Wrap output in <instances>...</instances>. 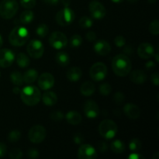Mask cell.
Masks as SVG:
<instances>
[{
  "mask_svg": "<svg viewBox=\"0 0 159 159\" xmlns=\"http://www.w3.org/2000/svg\"><path fill=\"white\" fill-rule=\"evenodd\" d=\"M132 64L128 56L119 54L112 61V69L113 72L120 77H126L131 71Z\"/></svg>",
  "mask_w": 159,
  "mask_h": 159,
  "instance_id": "cell-1",
  "label": "cell"
},
{
  "mask_svg": "<svg viewBox=\"0 0 159 159\" xmlns=\"http://www.w3.org/2000/svg\"><path fill=\"white\" fill-rule=\"evenodd\" d=\"M20 95L22 101L29 107L36 106L41 99V93L40 89L34 85L24 87L23 89H21Z\"/></svg>",
  "mask_w": 159,
  "mask_h": 159,
  "instance_id": "cell-2",
  "label": "cell"
},
{
  "mask_svg": "<svg viewBox=\"0 0 159 159\" xmlns=\"http://www.w3.org/2000/svg\"><path fill=\"white\" fill-rule=\"evenodd\" d=\"M30 37V33L23 26H16L10 32L9 41L10 44L15 47H21L27 42Z\"/></svg>",
  "mask_w": 159,
  "mask_h": 159,
  "instance_id": "cell-3",
  "label": "cell"
},
{
  "mask_svg": "<svg viewBox=\"0 0 159 159\" xmlns=\"http://www.w3.org/2000/svg\"><path fill=\"white\" fill-rule=\"evenodd\" d=\"M99 132L101 137H102L104 139H112L117 133V125L112 120H104L99 124Z\"/></svg>",
  "mask_w": 159,
  "mask_h": 159,
  "instance_id": "cell-4",
  "label": "cell"
},
{
  "mask_svg": "<svg viewBox=\"0 0 159 159\" xmlns=\"http://www.w3.org/2000/svg\"><path fill=\"white\" fill-rule=\"evenodd\" d=\"M19 5L16 0H2L0 3V16L9 20L16 14Z\"/></svg>",
  "mask_w": 159,
  "mask_h": 159,
  "instance_id": "cell-5",
  "label": "cell"
},
{
  "mask_svg": "<svg viewBox=\"0 0 159 159\" xmlns=\"http://www.w3.org/2000/svg\"><path fill=\"white\" fill-rule=\"evenodd\" d=\"M75 18V15L72 9L68 7H65L64 9H61L56 14L55 20L58 25L61 26H69L72 23Z\"/></svg>",
  "mask_w": 159,
  "mask_h": 159,
  "instance_id": "cell-6",
  "label": "cell"
},
{
  "mask_svg": "<svg viewBox=\"0 0 159 159\" xmlns=\"http://www.w3.org/2000/svg\"><path fill=\"white\" fill-rule=\"evenodd\" d=\"M91 79L96 82L102 81L107 75V67L102 62H96L90 68Z\"/></svg>",
  "mask_w": 159,
  "mask_h": 159,
  "instance_id": "cell-7",
  "label": "cell"
},
{
  "mask_svg": "<svg viewBox=\"0 0 159 159\" xmlns=\"http://www.w3.org/2000/svg\"><path fill=\"white\" fill-rule=\"evenodd\" d=\"M46 129L41 125L34 126L30 128L28 133V138L30 141L34 144H40L44 141L46 138Z\"/></svg>",
  "mask_w": 159,
  "mask_h": 159,
  "instance_id": "cell-8",
  "label": "cell"
},
{
  "mask_svg": "<svg viewBox=\"0 0 159 159\" xmlns=\"http://www.w3.org/2000/svg\"><path fill=\"white\" fill-rule=\"evenodd\" d=\"M26 51L31 57L34 59H39L43 56L44 52V47L43 43L39 40H32L27 44Z\"/></svg>",
  "mask_w": 159,
  "mask_h": 159,
  "instance_id": "cell-9",
  "label": "cell"
},
{
  "mask_svg": "<svg viewBox=\"0 0 159 159\" xmlns=\"http://www.w3.org/2000/svg\"><path fill=\"white\" fill-rule=\"evenodd\" d=\"M49 43L54 49L60 50L65 48L68 43L66 35L60 31L52 33L49 37Z\"/></svg>",
  "mask_w": 159,
  "mask_h": 159,
  "instance_id": "cell-10",
  "label": "cell"
},
{
  "mask_svg": "<svg viewBox=\"0 0 159 159\" xmlns=\"http://www.w3.org/2000/svg\"><path fill=\"white\" fill-rule=\"evenodd\" d=\"M89 12L93 18L96 19V20H101V19L104 18L107 14V9H106L105 6L96 0L90 2L89 5Z\"/></svg>",
  "mask_w": 159,
  "mask_h": 159,
  "instance_id": "cell-11",
  "label": "cell"
},
{
  "mask_svg": "<svg viewBox=\"0 0 159 159\" xmlns=\"http://www.w3.org/2000/svg\"><path fill=\"white\" fill-rule=\"evenodd\" d=\"M97 157L96 148L89 144H82L78 150V158L79 159H95Z\"/></svg>",
  "mask_w": 159,
  "mask_h": 159,
  "instance_id": "cell-12",
  "label": "cell"
},
{
  "mask_svg": "<svg viewBox=\"0 0 159 159\" xmlns=\"http://www.w3.org/2000/svg\"><path fill=\"white\" fill-rule=\"evenodd\" d=\"M16 56L13 51L10 49L0 48V67L2 68H9L13 63Z\"/></svg>",
  "mask_w": 159,
  "mask_h": 159,
  "instance_id": "cell-13",
  "label": "cell"
},
{
  "mask_svg": "<svg viewBox=\"0 0 159 159\" xmlns=\"http://www.w3.org/2000/svg\"><path fill=\"white\" fill-rule=\"evenodd\" d=\"M84 113L89 119L96 118L99 114V107L93 100H87L84 104Z\"/></svg>",
  "mask_w": 159,
  "mask_h": 159,
  "instance_id": "cell-14",
  "label": "cell"
},
{
  "mask_svg": "<svg viewBox=\"0 0 159 159\" xmlns=\"http://www.w3.org/2000/svg\"><path fill=\"white\" fill-rule=\"evenodd\" d=\"M54 85V77L49 72L40 75L38 79V85L42 90H49Z\"/></svg>",
  "mask_w": 159,
  "mask_h": 159,
  "instance_id": "cell-15",
  "label": "cell"
},
{
  "mask_svg": "<svg viewBox=\"0 0 159 159\" xmlns=\"http://www.w3.org/2000/svg\"><path fill=\"white\" fill-rule=\"evenodd\" d=\"M155 48L153 45L149 43H143L139 45L138 48V54L144 60L152 58L155 54Z\"/></svg>",
  "mask_w": 159,
  "mask_h": 159,
  "instance_id": "cell-16",
  "label": "cell"
},
{
  "mask_svg": "<svg viewBox=\"0 0 159 159\" xmlns=\"http://www.w3.org/2000/svg\"><path fill=\"white\" fill-rule=\"evenodd\" d=\"M94 51L99 55L106 56L111 51V46L107 40H99L95 43Z\"/></svg>",
  "mask_w": 159,
  "mask_h": 159,
  "instance_id": "cell-17",
  "label": "cell"
},
{
  "mask_svg": "<svg viewBox=\"0 0 159 159\" xmlns=\"http://www.w3.org/2000/svg\"><path fill=\"white\" fill-rule=\"evenodd\" d=\"M124 113H125L126 116L130 119H138L141 116V110L139 107L135 104L127 103L124 107Z\"/></svg>",
  "mask_w": 159,
  "mask_h": 159,
  "instance_id": "cell-18",
  "label": "cell"
},
{
  "mask_svg": "<svg viewBox=\"0 0 159 159\" xmlns=\"http://www.w3.org/2000/svg\"><path fill=\"white\" fill-rule=\"evenodd\" d=\"M129 74L130 81L136 85H142L147 81V75L142 70H135Z\"/></svg>",
  "mask_w": 159,
  "mask_h": 159,
  "instance_id": "cell-19",
  "label": "cell"
},
{
  "mask_svg": "<svg viewBox=\"0 0 159 159\" xmlns=\"http://www.w3.org/2000/svg\"><path fill=\"white\" fill-rule=\"evenodd\" d=\"M42 101L44 105L48 106V107H52L57 103V96L54 92L46 90V92H44L42 96Z\"/></svg>",
  "mask_w": 159,
  "mask_h": 159,
  "instance_id": "cell-20",
  "label": "cell"
},
{
  "mask_svg": "<svg viewBox=\"0 0 159 159\" xmlns=\"http://www.w3.org/2000/svg\"><path fill=\"white\" fill-rule=\"evenodd\" d=\"M82 75V71L79 67H71L66 73L67 79L71 82H78L80 80Z\"/></svg>",
  "mask_w": 159,
  "mask_h": 159,
  "instance_id": "cell-21",
  "label": "cell"
},
{
  "mask_svg": "<svg viewBox=\"0 0 159 159\" xmlns=\"http://www.w3.org/2000/svg\"><path fill=\"white\" fill-rule=\"evenodd\" d=\"M65 117H66L68 124H71V125H78L82 122V120L80 113L77 111H74V110L68 112Z\"/></svg>",
  "mask_w": 159,
  "mask_h": 159,
  "instance_id": "cell-22",
  "label": "cell"
},
{
  "mask_svg": "<svg viewBox=\"0 0 159 159\" xmlns=\"http://www.w3.org/2000/svg\"><path fill=\"white\" fill-rule=\"evenodd\" d=\"M38 79V72L35 69H29L23 75V82L27 85H30Z\"/></svg>",
  "mask_w": 159,
  "mask_h": 159,
  "instance_id": "cell-23",
  "label": "cell"
},
{
  "mask_svg": "<svg viewBox=\"0 0 159 159\" xmlns=\"http://www.w3.org/2000/svg\"><path fill=\"white\" fill-rule=\"evenodd\" d=\"M96 86L94 84L91 82H85L81 85L80 92L83 96H90L95 93Z\"/></svg>",
  "mask_w": 159,
  "mask_h": 159,
  "instance_id": "cell-24",
  "label": "cell"
},
{
  "mask_svg": "<svg viewBox=\"0 0 159 159\" xmlns=\"http://www.w3.org/2000/svg\"><path fill=\"white\" fill-rule=\"evenodd\" d=\"M55 61L57 63V65L61 67H66L69 65L70 57L67 53L60 51L56 54Z\"/></svg>",
  "mask_w": 159,
  "mask_h": 159,
  "instance_id": "cell-25",
  "label": "cell"
},
{
  "mask_svg": "<svg viewBox=\"0 0 159 159\" xmlns=\"http://www.w3.org/2000/svg\"><path fill=\"white\" fill-rule=\"evenodd\" d=\"M34 13L30 9H26L23 11L20 17V22L22 24H29L34 20Z\"/></svg>",
  "mask_w": 159,
  "mask_h": 159,
  "instance_id": "cell-26",
  "label": "cell"
},
{
  "mask_svg": "<svg viewBox=\"0 0 159 159\" xmlns=\"http://www.w3.org/2000/svg\"><path fill=\"white\" fill-rule=\"evenodd\" d=\"M110 149L116 154H122L125 151L126 146L125 144L120 140H115L110 144Z\"/></svg>",
  "mask_w": 159,
  "mask_h": 159,
  "instance_id": "cell-27",
  "label": "cell"
},
{
  "mask_svg": "<svg viewBox=\"0 0 159 159\" xmlns=\"http://www.w3.org/2000/svg\"><path fill=\"white\" fill-rule=\"evenodd\" d=\"M16 63L18 66L21 68H25L28 67L30 64L29 57L24 53H20L16 55Z\"/></svg>",
  "mask_w": 159,
  "mask_h": 159,
  "instance_id": "cell-28",
  "label": "cell"
},
{
  "mask_svg": "<svg viewBox=\"0 0 159 159\" xmlns=\"http://www.w3.org/2000/svg\"><path fill=\"white\" fill-rule=\"evenodd\" d=\"M10 80L15 85L20 86L23 83V75L18 71H12L10 74Z\"/></svg>",
  "mask_w": 159,
  "mask_h": 159,
  "instance_id": "cell-29",
  "label": "cell"
},
{
  "mask_svg": "<svg viewBox=\"0 0 159 159\" xmlns=\"http://www.w3.org/2000/svg\"><path fill=\"white\" fill-rule=\"evenodd\" d=\"M93 19L87 16H82V18L79 20V26H80L82 29H89V28H90L91 26H93Z\"/></svg>",
  "mask_w": 159,
  "mask_h": 159,
  "instance_id": "cell-30",
  "label": "cell"
},
{
  "mask_svg": "<svg viewBox=\"0 0 159 159\" xmlns=\"http://www.w3.org/2000/svg\"><path fill=\"white\" fill-rule=\"evenodd\" d=\"M48 32H49V29H48V25H46L45 23L40 24L37 27V30H36V33H37V36L42 37V38L46 37L48 34Z\"/></svg>",
  "mask_w": 159,
  "mask_h": 159,
  "instance_id": "cell-31",
  "label": "cell"
},
{
  "mask_svg": "<svg viewBox=\"0 0 159 159\" xmlns=\"http://www.w3.org/2000/svg\"><path fill=\"white\" fill-rule=\"evenodd\" d=\"M20 138H21V132L17 130H14L9 132L7 137L8 141L11 143L17 142V141H20Z\"/></svg>",
  "mask_w": 159,
  "mask_h": 159,
  "instance_id": "cell-32",
  "label": "cell"
},
{
  "mask_svg": "<svg viewBox=\"0 0 159 159\" xmlns=\"http://www.w3.org/2000/svg\"><path fill=\"white\" fill-rule=\"evenodd\" d=\"M82 43V38L80 35L79 34H74L72 37L70 38V45L72 48H77L81 46Z\"/></svg>",
  "mask_w": 159,
  "mask_h": 159,
  "instance_id": "cell-33",
  "label": "cell"
},
{
  "mask_svg": "<svg viewBox=\"0 0 159 159\" xmlns=\"http://www.w3.org/2000/svg\"><path fill=\"white\" fill-rule=\"evenodd\" d=\"M129 148L131 152H138L141 148V141L138 138H134L129 142Z\"/></svg>",
  "mask_w": 159,
  "mask_h": 159,
  "instance_id": "cell-34",
  "label": "cell"
},
{
  "mask_svg": "<svg viewBox=\"0 0 159 159\" xmlns=\"http://www.w3.org/2000/svg\"><path fill=\"white\" fill-rule=\"evenodd\" d=\"M99 93L102 96H108L112 92V87L109 83H103L99 85Z\"/></svg>",
  "mask_w": 159,
  "mask_h": 159,
  "instance_id": "cell-35",
  "label": "cell"
},
{
  "mask_svg": "<svg viewBox=\"0 0 159 159\" xmlns=\"http://www.w3.org/2000/svg\"><path fill=\"white\" fill-rule=\"evenodd\" d=\"M149 31L153 35H158L159 34V22L158 20H155L151 22L150 25L148 27Z\"/></svg>",
  "mask_w": 159,
  "mask_h": 159,
  "instance_id": "cell-36",
  "label": "cell"
},
{
  "mask_svg": "<svg viewBox=\"0 0 159 159\" xmlns=\"http://www.w3.org/2000/svg\"><path fill=\"white\" fill-rule=\"evenodd\" d=\"M23 156V152L20 148L12 149L9 154V157L12 159H21Z\"/></svg>",
  "mask_w": 159,
  "mask_h": 159,
  "instance_id": "cell-37",
  "label": "cell"
},
{
  "mask_svg": "<svg viewBox=\"0 0 159 159\" xmlns=\"http://www.w3.org/2000/svg\"><path fill=\"white\" fill-rule=\"evenodd\" d=\"M20 4L24 9H31L35 7L36 0H20Z\"/></svg>",
  "mask_w": 159,
  "mask_h": 159,
  "instance_id": "cell-38",
  "label": "cell"
},
{
  "mask_svg": "<svg viewBox=\"0 0 159 159\" xmlns=\"http://www.w3.org/2000/svg\"><path fill=\"white\" fill-rule=\"evenodd\" d=\"M113 99H114V102L117 105H120V104L124 103V100H125V97H124V93H122L121 92H116L115 93Z\"/></svg>",
  "mask_w": 159,
  "mask_h": 159,
  "instance_id": "cell-39",
  "label": "cell"
},
{
  "mask_svg": "<svg viewBox=\"0 0 159 159\" xmlns=\"http://www.w3.org/2000/svg\"><path fill=\"white\" fill-rule=\"evenodd\" d=\"M114 43L116 44V46L118 47V48H123L126 44V39L124 38V36L118 35L115 38Z\"/></svg>",
  "mask_w": 159,
  "mask_h": 159,
  "instance_id": "cell-40",
  "label": "cell"
},
{
  "mask_svg": "<svg viewBox=\"0 0 159 159\" xmlns=\"http://www.w3.org/2000/svg\"><path fill=\"white\" fill-rule=\"evenodd\" d=\"M64 116L65 115L60 111H55V112H53L51 114V119L52 120L56 121V122H58V121L62 120V119L64 118Z\"/></svg>",
  "mask_w": 159,
  "mask_h": 159,
  "instance_id": "cell-41",
  "label": "cell"
},
{
  "mask_svg": "<svg viewBox=\"0 0 159 159\" xmlns=\"http://www.w3.org/2000/svg\"><path fill=\"white\" fill-rule=\"evenodd\" d=\"M27 156L29 157L30 158L32 159L37 158L39 157L38 151L35 148H30L29 150L27 151Z\"/></svg>",
  "mask_w": 159,
  "mask_h": 159,
  "instance_id": "cell-42",
  "label": "cell"
},
{
  "mask_svg": "<svg viewBox=\"0 0 159 159\" xmlns=\"http://www.w3.org/2000/svg\"><path fill=\"white\" fill-rule=\"evenodd\" d=\"M73 140H74V142L77 144H80L83 142L84 141V137L82 134L77 133L74 135L73 137Z\"/></svg>",
  "mask_w": 159,
  "mask_h": 159,
  "instance_id": "cell-43",
  "label": "cell"
},
{
  "mask_svg": "<svg viewBox=\"0 0 159 159\" xmlns=\"http://www.w3.org/2000/svg\"><path fill=\"white\" fill-rule=\"evenodd\" d=\"M85 37L89 42H94L96 40V34L93 31H89L86 34Z\"/></svg>",
  "mask_w": 159,
  "mask_h": 159,
  "instance_id": "cell-44",
  "label": "cell"
},
{
  "mask_svg": "<svg viewBox=\"0 0 159 159\" xmlns=\"http://www.w3.org/2000/svg\"><path fill=\"white\" fill-rule=\"evenodd\" d=\"M151 80L152 82L155 85V86H158L159 85V75L158 72H155L152 75L151 77Z\"/></svg>",
  "mask_w": 159,
  "mask_h": 159,
  "instance_id": "cell-45",
  "label": "cell"
},
{
  "mask_svg": "<svg viewBox=\"0 0 159 159\" xmlns=\"http://www.w3.org/2000/svg\"><path fill=\"white\" fill-rule=\"evenodd\" d=\"M98 149H99L100 152H105L108 149V145H107V144L105 141H100L98 144Z\"/></svg>",
  "mask_w": 159,
  "mask_h": 159,
  "instance_id": "cell-46",
  "label": "cell"
},
{
  "mask_svg": "<svg viewBox=\"0 0 159 159\" xmlns=\"http://www.w3.org/2000/svg\"><path fill=\"white\" fill-rule=\"evenodd\" d=\"M6 154V145L3 143H0V158H2Z\"/></svg>",
  "mask_w": 159,
  "mask_h": 159,
  "instance_id": "cell-47",
  "label": "cell"
},
{
  "mask_svg": "<svg viewBox=\"0 0 159 159\" xmlns=\"http://www.w3.org/2000/svg\"><path fill=\"white\" fill-rule=\"evenodd\" d=\"M128 158L130 159H141V158H144V157L141 156V155H139L138 153H131L130 155L128 156Z\"/></svg>",
  "mask_w": 159,
  "mask_h": 159,
  "instance_id": "cell-48",
  "label": "cell"
},
{
  "mask_svg": "<svg viewBox=\"0 0 159 159\" xmlns=\"http://www.w3.org/2000/svg\"><path fill=\"white\" fill-rule=\"evenodd\" d=\"M132 51H133V48L131 46H126L124 49V54H128L130 55L132 54Z\"/></svg>",
  "mask_w": 159,
  "mask_h": 159,
  "instance_id": "cell-49",
  "label": "cell"
},
{
  "mask_svg": "<svg viewBox=\"0 0 159 159\" xmlns=\"http://www.w3.org/2000/svg\"><path fill=\"white\" fill-rule=\"evenodd\" d=\"M46 4L50 5V6H55L59 2L60 0H43Z\"/></svg>",
  "mask_w": 159,
  "mask_h": 159,
  "instance_id": "cell-50",
  "label": "cell"
},
{
  "mask_svg": "<svg viewBox=\"0 0 159 159\" xmlns=\"http://www.w3.org/2000/svg\"><path fill=\"white\" fill-rule=\"evenodd\" d=\"M145 66L148 69H152V68H154L155 67V63L154 61H148L145 64Z\"/></svg>",
  "mask_w": 159,
  "mask_h": 159,
  "instance_id": "cell-51",
  "label": "cell"
},
{
  "mask_svg": "<svg viewBox=\"0 0 159 159\" xmlns=\"http://www.w3.org/2000/svg\"><path fill=\"white\" fill-rule=\"evenodd\" d=\"M61 3L63 4V6L65 7H68L70 5V2H71V0H61Z\"/></svg>",
  "mask_w": 159,
  "mask_h": 159,
  "instance_id": "cell-52",
  "label": "cell"
},
{
  "mask_svg": "<svg viewBox=\"0 0 159 159\" xmlns=\"http://www.w3.org/2000/svg\"><path fill=\"white\" fill-rule=\"evenodd\" d=\"M12 91H13V93H15V94H20V91H21V89H20V88H19L17 85H16L15 87L13 88V89H12Z\"/></svg>",
  "mask_w": 159,
  "mask_h": 159,
  "instance_id": "cell-53",
  "label": "cell"
},
{
  "mask_svg": "<svg viewBox=\"0 0 159 159\" xmlns=\"http://www.w3.org/2000/svg\"><path fill=\"white\" fill-rule=\"evenodd\" d=\"M154 56H155V60H156V61L158 62V61H159V59H158V52L155 53V54H154Z\"/></svg>",
  "mask_w": 159,
  "mask_h": 159,
  "instance_id": "cell-54",
  "label": "cell"
},
{
  "mask_svg": "<svg viewBox=\"0 0 159 159\" xmlns=\"http://www.w3.org/2000/svg\"><path fill=\"white\" fill-rule=\"evenodd\" d=\"M152 158H153V159H158V158H159V154H158V152H156V153L155 154V155H153V157H152Z\"/></svg>",
  "mask_w": 159,
  "mask_h": 159,
  "instance_id": "cell-55",
  "label": "cell"
},
{
  "mask_svg": "<svg viewBox=\"0 0 159 159\" xmlns=\"http://www.w3.org/2000/svg\"><path fill=\"white\" fill-rule=\"evenodd\" d=\"M2 44H3V40H2V36L0 35V48L2 47Z\"/></svg>",
  "mask_w": 159,
  "mask_h": 159,
  "instance_id": "cell-56",
  "label": "cell"
},
{
  "mask_svg": "<svg viewBox=\"0 0 159 159\" xmlns=\"http://www.w3.org/2000/svg\"><path fill=\"white\" fill-rule=\"evenodd\" d=\"M111 1L114 3H120V2H122L124 0H111Z\"/></svg>",
  "mask_w": 159,
  "mask_h": 159,
  "instance_id": "cell-57",
  "label": "cell"
},
{
  "mask_svg": "<svg viewBox=\"0 0 159 159\" xmlns=\"http://www.w3.org/2000/svg\"><path fill=\"white\" fill-rule=\"evenodd\" d=\"M138 1V0H127V2H130V3H131V4H134V3L137 2Z\"/></svg>",
  "mask_w": 159,
  "mask_h": 159,
  "instance_id": "cell-58",
  "label": "cell"
},
{
  "mask_svg": "<svg viewBox=\"0 0 159 159\" xmlns=\"http://www.w3.org/2000/svg\"><path fill=\"white\" fill-rule=\"evenodd\" d=\"M148 1L149 3H151V4H154V3L156 2L157 0H148Z\"/></svg>",
  "mask_w": 159,
  "mask_h": 159,
  "instance_id": "cell-59",
  "label": "cell"
},
{
  "mask_svg": "<svg viewBox=\"0 0 159 159\" xmlns=\"http://www.w3.org/2000/svg\"><path fill=\"white\" fill-rule=\"evenodd\" d=\"M0 76H1V73H0Z\"/></svg>",
  "mask_w": 159,
  "mask_h": 159,
  "instance_id": "cell-60",
  "label": "cell"
}]
</instances>
